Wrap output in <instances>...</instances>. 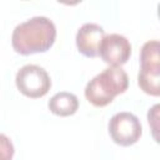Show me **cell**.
<instances>
[{
  "instance_id": "9",
  "label": "cell",
  "mask_w": 160,
  "mask_h": 160,
  "mask_svg": "<svg viewBox=\"0 0 160 160\" xmlns=\"http://www.w3.org/2000/svg\"><path fill=\"white\" fill-rule=\"evenodd\" d=\"M138 84L140 89L151 95H160V70H150V69H140L138 75Z\"/></svg>"
},
{
  "instance_id": "6",
  "label": "cell",
  "mask_w": 160,
  "mask_h": 160,
  "mask_svg": "<svg viewBox=\"0 0 160 160\" xmlns=\"http://www.w3.org/2000/svg\"><path fill=\"white\" fill-rule=\"evenodd\" d=\"M105 36L104 29L94 22L84 24L76 32L78 50L88 58H95L99 55V48Z\"/></svg>"
},
{
  "instance_id": "5",
  "label": "cell",
  "mask_w": 160,
  "mask_h": 160,
  "mask_svg": "<svg viewBox=\"0 0 160 160\" xmlns=\"http://www.w3.org/2000/svg\"><path fill=\"white\" fill-rule=\"evenodd\" d=\"M99 55L108 65L121 68L131 55V44L120 34L105 35L99 48Z\"/></svg>"
},
{
  "instance_id": "4",
  "label": "cell",
  "mask_w": 160,
  "mask_h": 160,
  "mask_svg": "<svg viewBox=\"0 0 160 160\" xmlns=\"http://www.w3.org/2000/svg\"><path fill=\"white\" fill-rule=\"evenodd\" d=\"M108 129L112 141L121 146L136 144L142 132V126L139 118L128 111L115 114L110 119Z\"/></svg>"
},
{
  "instance_id": "2",
  "label": "cell",
  "mask_w": 160,
  "mask_h": 160,
  "mask_svg": "<svg viewBox=\"0 0 160 160\" xmlns=\"http://www.w3.org/2000/svg\"><path fill=\"white\" fill-rule=\"evenodd\" d=\"M129 88L128 74L118 66H109L94 76L85 86L86 100L96 108L109 105L116 95L124 94Z\"/></svg>"
},
{
  "instance_id": "3",
  "label": "cell",
  "mask_w": 160,
  "mask_h": 160,
  "mask_svg": "<svg viewBox=\"0 0 160 160\" xmlns=\"http://www.w3.org/2000/svg\"><path fill=\"white\" fill-rule=\"evenodd\" d=\"M18 90L31 99L42 98L51 88V80L46 70L39 65H25L20 68L15 76Z\"/></svg>"
},
{
  "instance_id": "1",
  "label": "cell",
  "mask_w": 160,
  "mask_h": 160,
  "mask_svg": "<svg viewBox=\"0 0 160 160\" xmlns=\"http://www.w3.org/2000/svg\"><path fill=\"white\" fill-rule=\"evenodd\" d=\"M56 28L45 16H34L19 24L11 35L14 50L21 55L48 51L55 42Z\"/></svg>"
},
{
  "instance_id": "10",
  "label": "cell",
  "mask_w": 160,
  "mask_h": 160,
  "mask_svg": "<svg viewBox=\"0 0 160 160\" xmlns=\"http://www.w3.org/2000/svg\"><path fill=\"white\" fill-rule=\"evenodd\" d=\"M15 149L11 140L5 135L0 134V160H11Z\"/></svg>"
},
{
  "instance_id": "8",
  "label": "cell",
  "mask_w": 160,
  "mask_h": 160,
  "mask_svg": "<svg viewBox=\"0 0 160 160\" xmlns=\"http://www.w3.org/2000/svg\"><path fill=\"white\" fill-rule=\"evenodd\" d=\"M160 44L158 40L146 41L140 51V69L160 70Z\"/></svg>"
},
{
  "instance_id": "7",
  "label": "cell",
  "mask_w": 160,
  "mask_h": 160,
  "mask_svg": "<svg viewBox=\"0 0 160 160\" xmlns=\"http://www.w3.org/2000/svg\"><path fill=\"white\" fill-rule=\"evenodd\" d=\"M48 106H49V110L58 116H70L78 111L79 99L76 98V95L71 92L60 91V92H56L49 100Z\"/></svg>"
}]
</instances>
